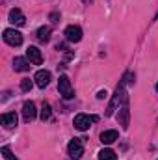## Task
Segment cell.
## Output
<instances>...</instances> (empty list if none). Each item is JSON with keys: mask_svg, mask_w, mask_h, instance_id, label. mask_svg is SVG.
<instances>
[{"mask_svg": "<svg viewBox=\"0 0 158 160\" xmlns=\"http://www.w3.org/2000/svg\"><path fill=\"white\" fill-rule=\"evenodd\" d=\"M58 89H60V95L63 97V99H73L75 97V89H73V86H71V80L67 75H62L60 78H58Z\"/></svg>", "mask_w": 158, "mask_h": 160, "instance_id": "6da1fadb", "label": "cell"}, {"mask_svg": "<svg viewBox=\"0 0 158 160\" xmlns=\"http://www.w3.org/2000/svg\"><path fill=\"white\" fill-rule=\"evenodd\" d=\"M125 82H121L117 86V89H116V93H114V97H112V102L108 104V110H106V118H110L112 114H114V110L119 106V102L121 101H125Z\"/></svg>", "mask_w": 158, "mask_h": 160, "instance_id": "7a4b0ae2", "label": "cell"}, {"mask_svg": "<svg viewBox=\"0 0 158 160\" xmlns=\"http://www.w3.org/2000/svg\"><path fill=\"white\" fill-rule=\"evenodd\" d=\"M95 121H99L97 116H87V114H78V116H75V121H73V125H75V128H78L82 132H86L89 127H91V123H95Z\"/></svg>", "mask_w": 158, "mask_h": 160, "instance_id": "3957f363", "label": "cell"}, {"mask_svg": "<svg viewBox=\"0 0 158 160\" xmlns=\"http://www.w3.org/2000/svg\"><path fill=\"white\" fill-rule=\"evenodd\" d=\"M67 151H69V157L73 160H80L82 155H84V138H75V140H71Z\"/></svg>", "mask_w": 158, "mask_h": 160, "instance_id": "277c9868", "label": "cell"}, {"mask_svg": "<svg viewBox=\"0 0 158 160\" xmlns=\"http://www.w3.org/2000/svg\"><path fill=\"white\" fill-rule=\"evenodd\" d=\"M4 41L7 43V45H11V47H19V45H22V34L21 32H17V30H13V28H7V30H4Z\"/></svg>", "mask_w": 158, "mask_h": 160, "instance_id": "5b68a950", "label": "cell"}, {"mask_svg": "<svg viewBox=\"0 0 158 160\" xmlns=\"http://www.w3.org/2000/svg\"><path fill=\"white\" fill-rule=\"evenodd\" d=\"M63 36H65V39L69 41V43H78L82 39V28L77 26V24H71V26L65 28Z\"/></svg>", "mask_w": 158, "mask_h": 160, "instance_id": "8992f818", "label": "cell"}, {"mask_svg": "<svg viewBox=\"0 0 158 160\" xmlns=\"http://www.w3.org/2000/svg\"><path fill=\"white\" fill-rule=\"evenodd\" d=\"M36 116H37L36 104H34L32 101H26V102L22 104V119L26 121V123H30V121L36 119Z\"/></svg>", "mask_w": 158, "mask_h": 160, "instance_id": "52a82bcc", "label": "cell"}, {"mask_svg": "<svg viewBox=\"0 0 158 160\" xmlns=\"http://www.w3.org/2000/svg\"><path fill=\"white\" fill-rule=\"evenodd\" d=\"M26 58L32 65H41L43 63V54L37 47H28L26 48Z\"/></svg>", "mask_w": 158, "mask_h": 160, "instance_id": "ba28073f", "label": "cell"}, {"mask_svg": "<svg viewBox=\"0 0 158 160\" xmlns=\"http://www.w3.org/2000/svg\"><path fill=\"white\" fill-rule=\"evenodd\" d=\"M128 116H130V110H128V101H126V97H125L123 106H121L119 116H117V121H119V125H121L123 128H126V127H128Z\"/></svg>", "mask_w": 158, "mask_h": 160, "instance_id": "9c48e42d", "label": "cell"}, {"mask_svg": "<svg viewBox=\"0 0 158 160\" xmlns=\"http://www.w3.org/2000/svg\"><path fill=\"white\" fill-rule=\"evenodd\" d=\"M34 80H36L37 88L45 89V88H47V86L50 84V71H45V69L37 71V73H36V77H34Z\"/></svg>", "mask_w": 158, "mask_h": 160, "instance_id": "30bf717a", "label": "cell"}, {"mask_svg": "<svg viewBox=\"0 0 158 160\" xmlns=\"http://www.w3.org/2000/svg\"><path fill=\"white\" fill-rule=\"evenodd\" d=\"M9 22H11V24H15V26H24L26 19H24L22 11H21L19 8H13V9L9 11Z\"/></svg>", "mask_w": 158, "mask_h": 160, "instance_id": "8fae6325", "label": "cell"}, {"mask_svg": "<svg viewBox=\"0 0 158 160\" xmlns=\"http://www.w3.org/2000/svg\"><path fill=\"white\" fill-rule=\"evenodd\" d=\"M13 69L19 71V73H26V71H30V62H28V58H21V56H17V58L13 60Z\"/></svg>", "mask_w": 158, "mask_h": 160, "instance_id": "7c38bea8", "label": "cell"}, {"mask_svg": "<svg viewBox=\"0 0 158 160\" xmlns=\"http://www.w3.org/2000/svg\"><path fill=\"white\" fill-rule=\"evenodd\" d=\"M2 125L6 127V128H15L17 127V114L15 112H7V114H2Z\"/></svg>", "mask_w": 158, "mask_h": 160, "instance_id": "4fadbf2b", "label": "cell"}, {"mask_svg": "<svg viewBox=\"0 0 158 160\" xmlns=\"http://www.w3.org/2000/svg\"><path fill=\"white\" fill-rule=\"evenodd\" d=\"M116 140H119L117 130H104V132L101 134V142H102L104 145H110V143H114Z\"/></svg>", "mask_w": 158, "mask_h": 160, "instance_id": "5bb4252c", "label": "cell"}, {"mask_svg": "<svg viewBox=\"0 0 158 160\" xmlns=\"http://www.w3.org/2000/svg\"><path fill=\"white\" fill-rule=\"evenodd\" d=\"M50 34H52V28H50V26H41L36 36H37V39H39L41 43H48V41H50Z\"/></svg>", "mask_w": 158, "mask_h": 160, "instance_id": "9a60e30c", "label": "cell"}, {"mask_svg": "<svg viewBox=\"0 0 158 160\" xmlns=\"http://www.w3.org/2000/svg\"><path fill=\"white\" fill-rule=\"evenodd\" d=\"M99 160H117V155L112 149H102L99 153Z\"/></svg>", "mask_w": 158, "mask_h": 160, "instance_id": "2e32d148", "label": "cell"}, {"mask_svg": "<svg viewBox=\"0 0 158 160\" xmlns=\"http://www.w3.org/2000/svg\"><path fill=\"white\" fill-rule=\"evenodd\" d=\"M50 116H52L50 104H48V102H43V108H41V114H39L41 121H48V119H50Z\"/></svg>", "mask_w": 158, "mask_h": 160, "instance_id": "e0dca14e", "label": "cell"}, {"mask_svg": "<svg viewBox=\"0 0 158 160\" xmlns=\"http://www.w3.org/2000/svg\"><path fill=\"white\" fill-rule=\"evenodd\" d=\"M32 86H34V82H32L30 78H22L21 80V89H22L24 93H28V91L32 89Z\"/></svg>", "mask_w": 158, "mask_h": 160, "instance_id": "ac0fdd59", "label": "cell"}, {"mask_svg": "<svg viewBox=\"0 0 158 160\" xmlns=\"http://www.w3.org/2000/svg\"><path fill=\"white\" fill-rule=\"evenodd\" d=\"M2 157H4L6 160H17L15 157H13V153H11L9 147H2Z\"/></svg>", "mask_w": 158, "mask_h": 160, "instance_id": "d6986e66", "label": "cell"}, {"mask_svg": "<svg viewBox=\"0 0 158 160\" xmlns=\"http://www.w3.org/2000/svg\"><path fill=\"white\" fill-rule=\"evenodd\" d=\"M58 19H60V13H56V11L50 13V21H52V22H58Z\"/></svg>", "mask_w": 158, "mask_h": 160, "instance_id": "ffe728a7", "label": "cell"}, {"mask_svg": "<svg viewBox=\"0 0 158 160\" xmlns=\"http://www.w3.org/2000/svg\"><path fill=\"white\" fill-rule=\"evenodd\" d=\"M106 95H108V93H106L104 89H101V91L97 93V99H106Z\"/></svg>", "mask_w": 158, "mask_h": 160, "instance_id": "44dd1931", "label": "cell"}, {"mask_svg": "<svg viewBox=\"0 0 158 160\" xmlns=\"http://www.w3.org/2000/svg\"><path fill=\"white\" fill-rule=\"evenodd\" d=\"M84 2H86V4H89V2H93V0H84Z\"/></svg>", "mask_w": 158, "mask_h": 160, "instance_id": "7402d4cb", "label": "cell"}, {"mask_svg": "<svg viewBox=\"0 0 158 160\" xmlns=\"http://www.w3.org/2000/svg\"><path fill=\"white\" fill-rule=\"evenodd\" d=\"M156 91H158V82H156Z\"/></svg>", "mask_w": 158, "mask_h": 160, "instance_id": "603a6c76", "label": "cell"}, {"mask_svg": "<svg viewBox=\"0 0 158 160\" xmlns=\"http://www.w3.org/2000/svg\"><path fill=\"white\" fill-rule=\"evenodd\" d=\"M156 19H158V15H156Z\"/></svg>", "mask_w": 158, "mask_h": 160, "instance_id": "cb8c5ba5", "label": "cell"}]
</instances>
